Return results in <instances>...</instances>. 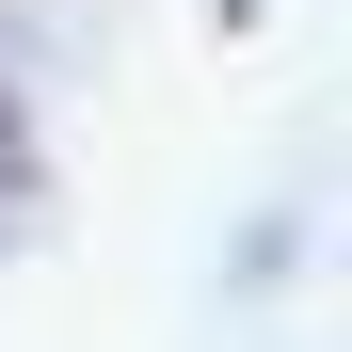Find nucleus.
Segmentation results:
<instances>
[{
    "label": "nucleus",
    "instance_id": "obj_1",
    "mask_svg": "<svg viewBox=\"0 0 352 352\" xmlns=\"http://www.w3.org/2000/svg\"><path fill=\"white\" fill-rule=\"evenodd\" d=\"M16 176H32V144H16V112H0V192H16Z\"/></svg>",
    "mask_w": 352,
    "mask_h": 352
}]
</instances>
